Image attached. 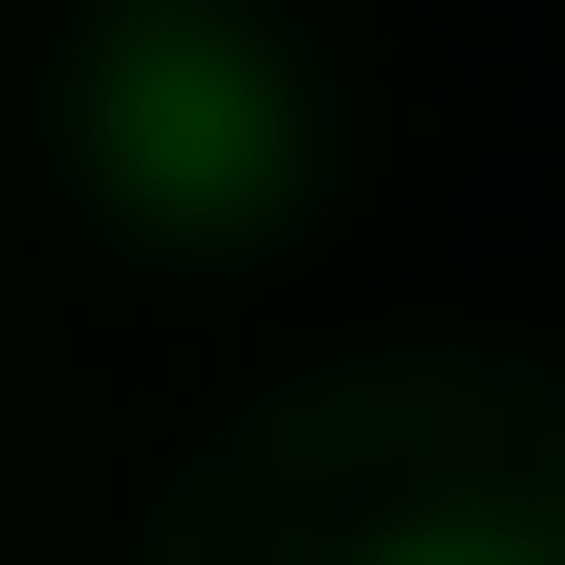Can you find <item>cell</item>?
<instances>
[{"instance_id":"cell-1","label":"cell","mask_w":565,"mask_h":565,"mask_svg":"<svg viewBox=\"0 0 565 565\" xmlns=\"http://www.w3.org/2000/svg\"><path fill=\"white\" fill-rule=\"evenodd\" d=\"M109 174L131 196H239V174H282V109H239V66H196V44H152L131 87H109Z\"/></svg>"},{"instance_id":"cell-2","label":"cell","mask_w":565,"mask_h":565,"mask_svg":"<svg viewBox=\"0 0 565 565\" xmlns=\"http://www.w3.org/2000/svg\"><path fill=\"white\" fill-rule=\"evenodd\" d=\"M392 565H522V544H392Z\"/></svg>"}]
</instances>
